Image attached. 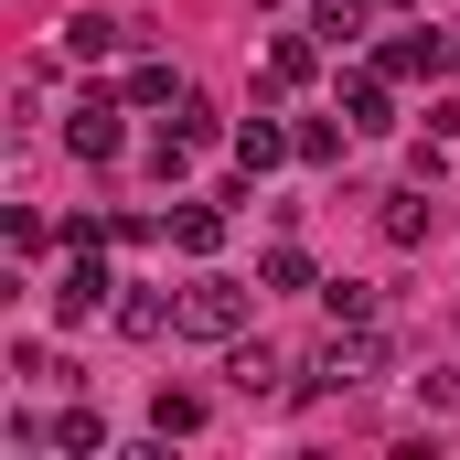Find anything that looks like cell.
I'll use <instances>...</instances> for the list:
<instances>
[{
	"label": "cell",
	"mask_w": 460,
	"mask_h": 460,
	"mask_svg": "<svg viewBox=\"0 0 460 460\" xmlns=\"http://www.w3.org/2000/svg\"><path fill=\"white\" fill-rule=\"evenodd\" d=\"M396 364V343H385V322H332V343L300 364V396H353V385H375Z\"/></svg>",
	"instance_id": "6da1fadb"
},
{
	"label": "cell",
	"mask_w": 460,
	"mask_h": 460,
	"mask_svg": "<svg viewBox=\"0 0 460 460\" xmlns=\"http://www.w3.org/2000/svg\"><path fill=\"white\" fill-rule=\"evenodd\" d=\"M246 311H257V279H226V268H204V279L182 289V332H193V343H235Z\"/></svg>",
	"instance_id": "7a4b0ae2"
},
{
	"label": "cell",
	"mask_w": 460,
	"mask_h": 460,
	"mask_svg": "<svg viewBox=\"0 0 460 460\" xmlns=\"http://www.w3.org/2000/svg\"><path fill=\"white\" fill-rule=\"evenodd\" d=\"M108 235H75V268H65V289H54V311L65 322H97V311H118V268L97 257Z\"/></svg>",
	"instance_id": "3957f363"
},
{
	"label": "cell",
	"mask_w": 460,
	"mask_h": 460,
	"mask_svg": "<svg viewBox=\"0 0 460 460\" xmlns=\"http://www.w3.org/2000/svg\"><path fill=\"white\" fill-rule=\"evenodd\" d=\"M118 118H128V97H97V86H86V97L65 108V150H75V161H118V150H128Z\"/></svg>",
	"instance_id": "277c9868"
},
{
	"label": "cell",
	"mask_w": 460,
	"mask_h": 460,
	"mask_svg": "<svg viewBox=\"0 0 460 460\" xmlns=\"http://www.w3.org/2000/svg\"><path fill=\"white\" fill-rule=\"evenodd\" d=\"M226 375H235V396H279V385H289V353L235 332V343H226Z\"/></svg>",
	"instance_id": "5b68a950"
},
{
	"label": "cell",
	"mask_w": 460,
	"mask_h": 460,
	"mask_svg": "<svg viewBox=\"0 0 460 460\" xmlns=\"http://www.w3.org/2000/svg\"><path fill=\"white\" fill-rule=\"evenodd\" d=\"M279 161H300V139H289L279 118H235V172L257 182V172H279Z\"/></svg>",
	"instance_id": "8992f818"
},
{
	"label": "cell",
	"mask_w": 460,
	"mask_h": 460,
	"mask_svg": "<svg viewBox=\"0 0 460 460\" xmlns=\"http://www.w3.org/2000/svg\"><path fill=\"white\" fill-rule=\"evenodd\" d=\"M118 332H128V343H172V332H182V300H172V289H128V300H118Z\"/></svg>",
	"instance_id": "52a82bcc"
},
{
	"label": "cell",
	"mask_w": 460,
	"mask_h": 460,
	"mask_svg": "<svg viewBox=\"0 0 460 460\" xmlns=\"http://www.w3.org/2000/svg\"><path fill=\"white\" fill-rule=\"evenodd\" d=\"M375 226H385V246H429V235H439V204L407 182V193H385V204H375Z\"/></svg>",
	"instance_id": "ba28073f"
},
{
	"label": "cell",
	"mask_w": 460,
	"mask_h": 460,
	"mask_svg": "<svg viewBox=\"0 0 460 460\" xmlns=\"http://www.w3.org/2000/svg\"><path fill=\"white\" fill-rule=\"evenodd\" d=\"M54 43H65V65H97L108 43H128V22H108V11H65V32H54Z\"/></svg>",
	"instance_id": "9c48e42d"
},
{
	"label": "cell",
	"mask_w": 460,
	"mask_h": 460,
	"mask_svg": "<svg viewBox=\"0 0 460 460\" xmlns=\"http://www.w3.org/2000/svg\"><path fill=\"white\" fill-rule=\"evenodd\" d=\"M172 246H182V257H215V246H226V204H182V215H172Z\"/></svg>",
	"instance_id": "30bf717a"
},
{
	"label": "cell",
	"mask_w": 460,
	"mask_h": 460,
	"mask_svg": "<svg viewBox=\"0 0 460 460\" xmlns=\"http://www.w3.org/2000/svg\"><path fill=\"white\" fill-rule=\"evenodd\" d=\"M385 86H396V75H353V86H343V118H353V128H396V97H385Z\"/></svg>",
	"instance_id": "8fae6325"
},
{
	"label": "cell",
	"mask_w": 460,
	"mask_h": 460,
	"mask_svg": "<svg viewBox=\"0 0 460 460\" xmlns=\"http://www.w3.org/2000/svg\"><path fill=\"white\" fill-rule=\"evenodd\" d=\"M311 75H322V43L279 32V43H268V86H311Z\"/></svg>",
	"instance_id": "7c38bea8"
},
{
	"label": "cell",
	"mask_w": 460,
	"mask_h": 460,
	"mask_svg": "<svg viewBox=\"0 0 460 460\" xmlns=\"http://www.w3.org/2000/svg\"><path fill=\"white\" fill-rule=\"evenodd\" d=\"M429 65H450V43H429V32H396L375 54V75H429Z\"/></svg>",
	"instance_id": "4fadbf2b"
},
{
	"label": "cell",
	"mask_w": 460,
	"mask_h": 460,
	"mask_svg": "<svg viewBox=\"0 0 460 460\" xmlns=\"http://www.w3.org/2000/svg\"><path fill=\"white\" fill-rule=\"evenodd\" d=\"M150 429H161V439H193V429H204V396H193V385H161V396H150Z\"/></svg>",
	"instance_id": "5bb4252c"
},
{
	"label": "cell",
	"mask_w": 460,
	"mask_h": 460,
	"mask_svg": "<svg viewBox=\"0 0 460 460\" xmlns=\"http://www.w3.org/2000/svg\"><path fill=\"white\" fill-rule=\"evenodd\" d=\"M54 450H75V460H108V418H97V407H65V418H54Z\"/></svg>",
	"instance_id": "9a60e30c"
},
{
	"label": "cell",
	"mask_w": 460,
	"mask_h": 460,
	"mask_svg": "<svg viewBox=\"0 0 460 460\" xmlns=\"http://www.w3.org/2000/svg\"><path fill=\"white\" fill-rule=\"evenodd\" d=\"M118 97H128V108H182V86H172V65H150V54L128 65V86H118Z\"/></svg>",
	"instance_id": "2e32d148"
},
{
	"label": "cell",
	"mask_w": 460,
	"mask_h": 460,
	"mask_svg": "<svg viewBox=\"0 0 460 460\" xmlns=\"http://www.w3.org/2000/svg\"><path fill=\"white\" fill-rule=\"evenodd\" d=\"M322 311H332V322H385V300H375L364 279H322Z\"/></svg>",
	"instance_id": "e0dca14e"
},
{
	"label": "cell",
	"mask_w": 460,
	"mask_h": 460,
	"mask_svg": "<svg viewBox=\"0 0 460 460\" xmlns=\"http://www.w3.org/2000/svg\"><path fill=\"white\" fill-rule=\"evenodd\" d=\"M364 22H375V0H311V32H322V43H353Z\"/></svg>",
	"instance_id": "ac0fdd59"
},
{
	"label": "cell",
	"mask_w": 460,
	"mask_h": 460,
	"mask_svg": "<svg viewBox=\"0 0 460 460\" xmlns=\"http://www.w3.org/2000/svg\"><path fill=\"white\" fill-rule=\"evenodd\" d=\"M257 289H311V246H268L257 257Z\"/></svg>",
	"instance_id": "d6986e66"
},
{
	"label": "cell",
	"mask_w": 460,
	"mask_h": 460,
	"mask_svg": "<svg viewBox=\"0 0 460 460\" xmlns=\"http://www.w3.org/2000/svg\"><path fill=\"white\" fill-rule=\"evenodd\" d=\"M343 128H353V118H343ZM343 128H332V118H300L289 139H300V161H343Z\"/></svg>",
	"instance_id": "ffe728a7"
},
{
	"label": "cell",
	"mask_w": 460,
	"mask_h": 460,
	"mask_svg": "<svg viewBox=\"0 0 460 460\" xmlns=\"http://www.w3.org/2000/svg\"><path fill=\"white\" fill-rule=\"evenodd\" d=\"M182 161H193V139H182V128H161V139H150V172H161V182H182Z\"/></svg>",
	"instance_id": "44dd1931"
},
{
	"label": "cell",
	"mask_w": 460,
	"mask_h": 460,
	"mask_svg": "<svg viewBox=\"0 0 460 460\" xmlns=\"http://www.w3.org/2000/svg\"><path fill=\"white\" fill-rule=\"evenodd\" d=\"M172 128H182V139H215L226 118H215V97H182V108H172Z\"/></svg>",
	"instance_id": "7402d4cb"
},
{
	"label": "cell",
	"mask_w": 460,
	"mask_h": 460,
	"mask_svg": "<svg viewBox=\"0 0 460 460\" xmlns=\"http://www.w3.org/2000/svg\"><path fill=\"white\" fill-rule=\"evenodd\" d=\"M418 407H439V418H450V407H460V375H418Z\"/></svg>",
	"instance_id": "603a6c76"
},
{
	"label": "cell",
	"mask_w": 460,
	"mask_h": 460,
	"mask_svg": "<svg viewBox=\"0 0 460 460\" xmlns=\"http://www.w3.org/2000/svg\"><path fill=\"white\" fill-rule=\"evenodd\" d=\"M375 11H418V0H375Z\"/></svg>",
	"instance_id": "cb8c5ba5"
},
{
	"label": "cell",
	"mask_w": 460,
	"mask_h": 460,
	"mask_svg": "<svg viewBox=\"0 0 460 460\" xmlns=\"http://www.w3.org/2000/svg\"><path fill=\"white\" fill-rule=\"evenodd\" d=\"M450 75H460V32H450Z\"/></svg>",
	"instance_id": "d4e9b609"
}]
</instances>
